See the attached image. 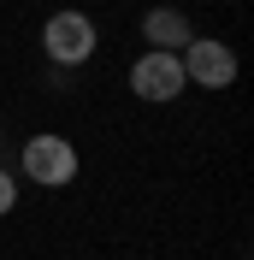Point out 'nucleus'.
Masks as SVG:
<instances>
[{
	"instance_id": "5",
	"label": "nucleus",
	"mask_w": 254,
	"mask_h": 260,
	"mask_svg": "<svg viewBox=\"0 0 254 260\" xmlns=\"http://www.w3.org/2000/svg\"><path fill=\"white\" fill-rule=\"evenodd\" d=\"M142 36H148V48H154V53H183V48L195 42V24L177 12V6H154V12L142 18Z\"/></svg>"
},
{
	"instance_id": "3",
	"label": "nucleus",
	"mask_w": 254,
	"mask_h": 260,
	"mask_svg": "<svg viewBox=\"0 0 254 260\" xmlns=\"http://www.w3.org/2000/svg\"><path fill=\"white\" fill-rule=\"evenodd\" d=\"M183 89H189V83H183V59H177V53H154L148 48L142 59L130 65V95L148 101V107H172Z\"/></svg>"
},
{
	"instance_id": "7",
	"label": "nucleus",
	"mask_w": 254,
	"mask_h": 260,
	"mask_svg": "<svg viewBox=\"0 0 254 260\" xmlns=\"http://www.w3.org/2000/svg\"><path fill=\"white\" fill-rule=\"evenodd\" d=\"M0 142H6V136H0Z\"/></svg>"
},
{
	"instance_id": "2",
	"label": "nucleus",
	"mask_w": 254,
	"mask_h": 260,
	"mask_svg": "<svg viewBox=\"0 0 254 260\" xmlns=\"http://www.w3.org/2000/svg\"><path fill=\"white\" fill-rule=\"evenodd\" d=\"M18 166H24V178L42 183V189H65V183H77V142L59 136V130H42V136L24 142Z\"/></svg>"
},
{
	"instance_id": "4",
	"label": "nucleus",
	"mask_w": 254,
	"mask_h": 260,
	"mask_svg": "<svg viewBox=\"0 0 254 260\" xmlns=\"http://www.w3.org/2000/svg\"><path fill=\"white\" fill-rule=\"evenodd\" d=\"M177 59H183V83H195V89H213L219 95V89L237 83V53L225 48L219 36H195Z\"/></svg>"
},
{
	"instance_id": "6",
	"label": "nucleus",
	"mask_w": 254,
	"mask_h": 260,
	"mask_svg": "<svg viewBox=\"0 0 254 260\" xmlns=\"http://www.w3.org/2000/svg\"><path fill=\"white\" fill-rule=\"evenodd\" d=\"M12 207H18V178H12V172H0V219H6Z\"/></svg>"
},
{
	"instance_id": "1",
	"label": "nucleus",
	"mask_w": 254,
	"mask_h": 260,
	"mask_svg": "<svg viewBox=\"0 0 254 260\" xmlns=\"http://www.w3.org/2000/svg\"><path fill=\"white\" fill-rule=\"evenodd\" d=\"M101 48V30L95 18L77 12V6H65V12H53L48 24H42V53H48L59 71H77V65H89Z\"/></svg>"
}]
</instances>
